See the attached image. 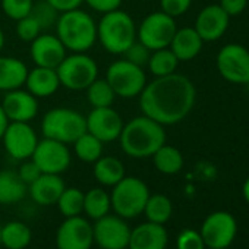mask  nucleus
Listing matches in <instances>:
<instances>
[{
  "instance_id": "obj_3",
  "label": "nucleus",
  "mask_w": 249,
  "mask_h": 249,
  "mask_svg": "<svg viewBox=\"0 0 249 249\" xmlns=\"http://www.w3.org/2000/svg\"><path fill=\"white\" fill-rule=\"evenodd\" d=\"M54 30L57 38L71 53H87L97 43V22L81 8L60 14Z\"/></svg>"
},
{
  "instance_id": "obj_10",
  "label": "nucleus",
  "mask_w": 249,
  "mask_h": 249,
  "mask_svg": "<svg viewBox=\"0 0 249 249\" xmlns=\"http://www.w3.org/2000/svg\"><path fill=\"white\" fill-rule=\"evenodd\" d=\"M218 73L230 84L249 82V50L237 43L223 46L215 57Z\"/></svg>"
},
{
  "instance_id": "obj_13",
  "label": "nucleus",
  "mask_w": 249,
  "mask_h": 249,
  "mask_svg": "<svg viewBox=\"0 0 249 249\" xmlns=\"http://www.w3.org/2000/svg\"><path fill=\"white\" fill-rule=\"evenodd\" d=\"M236 231V218L230 213L215 211L204 220L199 233L210 249H226L234 240Z\"/></svg>"
},
{
  "instance_id": "obj_34",
  "label": "nucleus",
  "mask_w": 249,
  "mask_h": 249,
  "mask_svg": "<svg viewBox=\"0 0 249 249\" xmlns=\"http://www.w3.org/2000/svg\"><path fill=\"white\" fill-rule=\"evenodd\" d=\"M63 217H75L84 213V192L78 188H65L56 202Z\"/></svg>"
},
{
  "instance_id": "obj_26",
  "label": "nucleus",
  "mask_w": 249,
  "mask_h": 249,
  "mask_svg": "<svg viewBox=\"0 0 249 249\" xmlns=\"http://www.w3.org/2000/svg\"><path fill=\"white\" fill-rule=\"evenodd\" d=\"M28 192V186L21 180L17 172L2 170L0 172V204L11 205L22 201Z\"/></svg>"
},
{
  "instance_id": "obj_2",
  "label": "nucleus",
  "mask_w": 249,
  "mask_h": 249,
  "mask_svg": "<svg viewBox=\"0 0 249 249\" xmlns=\"http://www.w3.org/2000/svg\"><path fill=\"white\" fill-rule=\"evenodd\" d=\"M164 126L151 117L141 114L123 124L119 137L123 153L132 159H148L166 144Z\"/></svg>"
},
{
  "instance_id": "obj_37",
  "label": "nucleus",
  "mask_w": 249,
  "mask_h": 249,
  "mask_svg": "<svg viewBox=\"0 0 249 249\" xmlns=\"http://www.w3.org/2000/svg\"><path fill=\"white\" fill-rule=\"evenodd\" d=\"M122 56H123V59H126L128 62H131L137 66L145 68L148 63V59L151 56V50L148 47H145L141 41L135 40L126 50H124V53Z\"/></svg>"
},
{
  "instance_id": "obj_9",
  "label": "nucleus",
  "mask_w": 249,
  "mask_h": 249,
  "mask_svg": "<svg viewBox=\"0 0 249 249\" xmlns=\"http://www.w3.org/2000/svg\"><path fill=\"white\" fill-rule=\"evenodd\" d=\"M176 21L167 14L157 11L147 15L140 25H137V40L141 41L151 52L170 46L176 33Z\"/></svg>"
},
{
  "instance_id": "obj_11",
  "label": "nucleus",
  "mask_w": 249,
  "mask_h": 249,
  "mask_svg": "<svg viewBox=\"0 0 249 249\" xmlns=\"http://www.w3.org/2000/svg\"><path fill=\"white\" fill-rule=\"evenodd\" d=\"M31 160L38 166L41 173L62 175L69 169L72 154L68 144L50 138H43L38 141Z\"/></svg>"
},
{
  "instance_id": "obj_47",
  "label": "nucleus",
  "mask_w": 249,
  "mask_h": 249,
  "mask_svg": "<svg viewBox=\"0 0 249 249\" xmlns=\"http://www.w3.org/2000/svg\"><path fill=\"white\" fill-rule=\"evenodd\" d=\"M5 43H6V37H5V33H3V30L0 28V52L3 50V47H5Z\"/></svg>"
},
{
  "instance_id": "obj_42",
  "label": "nucleus",
  "mask_w": 249,
  "mask_h": 249,
  "mask_svg": "<svg viewBox=\"0 0 249 249\" xmlns=\"http://www.w3.org/2000/svg\"><path fill=\"white\" fill-rule=\"evenodd\" d=\"M84 3L94 12H98L103 15V14L120 9L122 0H84Z\"/></svg>"
},
{
  "instance_id": "obj_7",
  "label": "nucleus",
  "mask_w": 249,
  "mask_h": 249,
  "mask_svg": "<svg viewBox=\"0 0 249 249\" xmlns=\"http://www.w3.org/2000/svg\"><path fill=\"white\" fill-rule=\"evenodd\" d=\"M56 72L60 87L71 91H82L98 78V65L87 53H71L65 56Z\"/></svg>"
},
{
  "instance_id": "obj_27",
  "label": "nucleus",
  "mask_w": 249,
  "mask_h": 249,
  "mask_svg": "<svg viewBox=\"0 0 249 249\" xmlns=\"http://www.w3.org/2000/svg\"><path fill=\"white\" fill-rule=\"evenodd\" d=\"M31 239V229L22 221H9L0 229V243L6 249H25Z\"/></svg>"
},
{
  "instance_id": "obj_39",
  "label": "nucleus",
  "mask_w": 249,
  "mask_h": 249,
  "mask_svg": "<svg viewBox=\"0 0 249 249\" xmlns=\"http://www.w3.org/2000/svg\"><path fill=\"white\" fill-rule=\"evenodd\" d=\"M178 249H205V243L201 237L199 231H195L192 229H185L178 236L176 242Z\"/></svg>"
},
{
  "instance_id": "obj_31",
  "label": "nucleus",
  "mask_w": 249,
  "mask_h": 249,
  "mask_svg": "<svg viewBox=\"0 0 249 249\" xmlns=\"http://www.w3.org/2000/svg\"><path fill=\"white\" fill-rule=\"evenodd\" d=\"M178 65H179V60L175 56V53L169 47H164V49L151 52L147 68L154 75V78H157V76H166V75L175 73L178 69Z\"/></svg>"
},
{
  "instance_id": "obj_24",
  "label": "nucleus",
  "mask_w": 249,
  "mask_h": 249,
  "mask_svg": "<svg viewBox=\"0 0 249 249\" xmlns=\"http://www.w3.org/2000/svg\"><path fill=\"white\" fill-rule=\"evenodd\" d=\"M27 65L12 56H0V91L8 92L22 88L28 75Z\"/></svg>"
},
{
  "instance_id": "obj_18",
  "label": "nucleus",
  "mask_w": 249,
  "mask_h": 249,
  "mask_svg": "<svg viewBox=\"0 0 249 249\" xmlns=\"http://www.w3.org/2000/svg\"><path fill=\"white\" fill-rule=\"evenodd\" d=\"M30 44V56L36 66L56 69L68 54V50L56 34L41 33Z\"/></svg>"
},
{
  "instance_id": "obj_41",
  "label": "nucleus",
  "mask_w": 249,
  "mask_h": 249,
  "mask_svg": "<svg viewBox=\"0 0 249 249\" xmlns=\"http://www.w3.org/2000/svg\"><path fill=\"white\" fill-rule=\"evenodd\" d=\"M18 176L21 178V180L27 185V186H30L40 175H41V170L38 169V166L31 160V159H28V160H24L22 161V164L19 166V169H18Z\"/></svg>"
},
{
  "instance_id": "obj_30",
  "label": "nucleus",
  "mask_w": 249,
  "mask_h": 249,
  "mask_svg": "<svg viewBox=\"0 0 249 249\" xmlns=\"http://www.w3.org/2000/svg\"><path fill=\"white\" fill-rule=\"evenodd\" d=\"M172 213H173V205L169 196L163 194H154V195L150 194L144 208L147 221L164 224L170 220Z\"/></svg>"
},
{
  "instance_id": "obj_48",
  "label": "nucleus",
  "mask_w": 249,
  "mask_h": 249,
  "mask_svg": "<svg viewBox=\"0 0 249 249\" xmlns=\"http://www.w3.org/2000/svg\"><path fill=\"white\" fill-rule=\"evenodd\" d=\"M0 229H2V226H0ZM0 246H2V243H0Z\"/></svg>"
},
{
  "instance_id": "obj_22",
  "label": "nucleus",
  "mask_w": 249,
  "mask_h": 249,
  "mask_svg": "<svg viewBox=\"0 0 249 249\" xmlns=\"http://www.w3.org/2000/svg\"><path fill=\"white\" fill-rule=\"evenodd\" d=\"M24 87H27V89L34 97L47 98L52 97L60 88V81L56 69L36 66L34 69L28 71Z\"/></svg>"
},
{
  "instance_id": "obj_38",
  "label": "nucleus",
  "mask_w": 249,
  "mask_h": 249,
  "mask_svg": "<svg viewBox=\"0 0 249 249\" xmlns=\"http://www.w3.org/2000/svg\"><path fill=\"white\" fill-rule=\"evenodd\" d=\"M43 33V30L40 28L38 22L31 17H25L19 21H17V36L19 37L21 41L25 43H31L33 40H36L40 34Z\"/></svg>"
},
{
  "instance_id": "obj_43",
  "label": "nucleus",
  "mask_w": 249,
  "mask_h": 249,
  "mask_svg": "<svg viewBox=\"0 0 249 249\" xmlns=\"http://www.w3.org/2000/svg\"><path fill=\"white\" fill-rule=\"evenodd\" d=\"M220 8L231 18L240 15L246 6H248V0H220Z\"/></svg>"
},
{
  "instance_id": "obj_28",
  "label": "nucleus",
  "mask_w": 249,
  "mask_h": 249,
  "mask_svg": "<svg viewBox=\"0 0 249 249\" xmlns=\"http://www.w3.org/2000/svg\"><path fill=\"white\" fill-rule=\"evenodd\" d=\"M154 167L163 175H176L183 167V156L182 153L169 144H163L154 154H153Z\"/></svg>"
},
{
  "instance_id": "obj_6",
  "label": "nucleus",
  "mask_w": 249,
  "mask_h": 249,
  "mask_svg": "<svg viewBox=\"0 0 249 249\" xmlns=\"http://www.w3.org/2000/svg\"><path fill=\"white\" fill-rule=\"evenodd\" d=\"M87 131L85 116L68 107H56L49 110L41 120V132L44 138H50L63 144H73Z\"/></svg>"
},
{
  "instance_id": "obj_8",
  "label": "nucleus",
  "mask_w": 249,
  "mask_h": 249,
  "mask_svg": "<svg viewBox=\"0 0 249 249\" xmlns=\"http://www.w3.org/2000/svg\"><path fill=\"white\" fill-rule=\"evenodd\" d=\"M106 81L113 88L116 97L135 98L140 97L147 85V75L144 68L137 66L126 59H120L107 68Z\"/></svg>"
},
{
  "instance_id": "obj_15",
  "label": "nucleus",
  "mask_w": 249,
  "mask_h": 249,
  "mask_svg": "<svg viewBox=\"0 0 249 249\" xmlns=\"http://www.w3.org/2000/svg\"><path fill=\"white\" fill-rule=\"evenodd\" d=\"M87 132L92 134L103 144L114 142L119 140L123 129L122 116L110 107H94L88 116H85Z\"/></svg>"
},
{
  "instance_id": "obj_46",
  "label": "nucleus",
  "mask_w": 249,
  "mask_h": 249,
  "mask_svg": "<svg viewBox=\"0 0 249 249\" xmlns=\"http://www.w3.org/2000/svg\"><path fill=\"white\" fill-rule=\"evenodd\" d=\"M242 192H243V196H245L246 202L249 204V178L245 180V183H243V188H242Z\"/></svg>"
},
{
  "instance_id": "obj_33",
  "label": "nucleus",
  "mask_w": 249,
  "mask_h": 249,
  "mask_svg": "<svg viewBox=\"0 0 249 249\" xmlns=\"http://www.w3.org/2000/svg\"><path fill=\"white\" fill-rule=\"evenodd\" d=\"M87 91V100L89 103V106L94 107H110L114 103L116 94L113 91V88L110 87V84L104 79H95L92 84L88 85Z\"/></svg>"
},
{
  "instance_id": "obj_17",
  "label": "nucleus",
  "mask_w": 249,
  "mask_h": 249,
  "mask_svg": "<svg viewBox=\"0 0 249 249\" xmlns=\"http://www.w3.org/2000/svg\"><path fill=\"white\" fill-rule=\"evenodd\" d=\"M0 107L5 111L9 122H27L36 119L38 113V98L28 89L18 88L5 92Z\"/></svg>"
},
{
  "instance_id": "obj_14",
  "label": "nucleus",
  "mask_w": 249,
  "mask_h": 249,
  "mask_svg": "<svg viewBox=\"0 0 249 249\" xmlns=\"http://www.w3.org/2000/svg\"><path fill=\"white\" fill-rule=\"evenodd\" d=\"M38 141L37 132L27 122H9L2 137L6 153L18 161L31 159Z\"/></svg>"
},
{
  "instance_id": "obj_23",
  "label": "nucleus",
  "mask_w": 249,
  "mask_h": 249,
  "mask_svg": "<svg viewBox=\"0 0 249 249\" xmlns=\"http://www.w3.org/2000/svg\"><path fill=\"white\" fill-rule=\"evenodd\" d=\"M202 38L194 27H185L176 30L169 49L175 53L179 62H189L195 59L202 50Z\"/></svg>"
},
{
  "instance_id": "obj_19",
  "label": "nucleus",
  "mask_w": 249,
  "mask_h": 249,
  "mask_svg": "<svg viewBox=\"0 0 249 249\" xmlns=\"http://www.w3.org/2000/svg\"><path fill=\"white\" fill-rule=\"evenodd\" d=\"M230 17L220 8V5H208L199 11L195 19V31L199 34L202 41H217L224 36L229 28Z\"/></svg>"
},
{
  "instance_id": "obj_40",
  "label": "nucleus",
  "mask_w": 249,
  "mask_h": 249,
  "mask_svg": "<svg viewBox=\"0 0 249 249\" xmlns=\"http://www.w3.org/2000/svg\"><path fill=\"white\" fill-rule=\"evenodd\" d=\"M192 5V0H160V11L172 18L185 15Z\"/></svg>"
},
{
  "instance_id": "obj_1",
  "label": "nucleus",
  "mask_w": 249,
  "mask_h": 249,
  "mask_svg": "<svg viewBox=\"0 0 249 249\" xmlns=\"http://www.w3.org/2000/svg\"><path fill=\"white\" fill-rule=\"evenodd\" d=\"M138 98L142 114L163 126H170L186 119L192 111L196 88L188 76L175 72L147 82Z\"/></svg>"
},
{
  "instance_id": "obj_4",
  "label": "nucleus",
  "mask_w": 249,
  "mask_h": 249,
  "mask_svg": "<svg viewBox=\"0 0 249 249\" xmlns=\"http://www.w3.org/2000/svg\"><path fill=\"white\" fill-rule=\"evenodd\" d=\"M137 40V24L122 9L103 14L97 22V41L110 54H123Z\"/></svg>"
},
{
  "instance_id": "obj_25",
  "label": "nucleus",
  "mask_w": 249,
  "mask_h": 249,
  "mask_svg": "<svg viewBox=\"0 0 249 249\" xmlns=\"http://www.w3.org/2000/svg\"><path fill=\"white\" fill-rule=\"evenodd\" d=\"M94 164L92 173L95 180L101 186L113 188L117 182H120L124 176V166L123 163L113 157V156H101Z\"/></svg>"
},
{
  "instance_id": "obj_35",
  "label": "nucleus",
  "mask_w": 249,
  "mask_h": 249,
  "mask_svg": "<svg viewBox=\"0 0 249 249\" xmlns=\"http://www.w3.org/2000/svg\"><path fill=\"white\" fill-rule=\"evenodd\" d=\"M40 25V28L43 30V33L49 28H53L57 22L59 18V12L47 2V0H40V2H34L33 11L30 14Z\"/></svg>"
},
{
  "instance_id": "obj_12",
  "label": "nucleus",
  "mask_w": 249,
  "mask_h": 249,
  "mask_svg": "<svg viewBox=\"0 0 249 249\" xmlns=\"http://www.w3.org/2000/svg\"><path fill=\"white\" fill-rule=\"evenodd\" d=\"M94 243L101 249H126L131 237V227L117 214H106L92 224Z\"/></svg>"
},
{
  "instance_id": "obj_44",
  "label": "nucleus",
  "mask_w": 249,
  "mask_h": 249,
  "mask_svg": "<svg viewBox=\"0 0 249 249\" xmlns=\"http://www.w3.org/2000/svg\"><path fill=\"white\" fill-rule=\"evenodd\" d=\"M47 2L59 12H69L73 9H79L84 3V0H47Z\"/></svg>"
},
{
  "instance_id": "obj_5",
  "label": "nucleus",
  "mask_w": 249,
  "mask_h": 249,
  "mask_svg": "<svg viewBox=\"0 0 249 249\" xmlns=\"http://www.w3.org/2000/svg\"><path fill=\"white\" fill-rule=\"evenodd\" d=\"M148 196L150 189L144 180L135 176H124L111 189V208L124 220L135 218L144 213Z\"/></svg>"
},
{
  "instance_id": "obj_16",
  "label": "nucleus",
  "mask_w": 249,
  "mask_h": 249,
  "mask_svg": "<svg viewBox=\"0 0 249 249\" xmlns=\"http://www.w3.org/2000/svg\"><path fill=\"white\" fill-rule=\"evenodd\" d=\"M92 224L82 215L66 217L56 231L57 249H91Z\"/></svg>"
},
{
  "instance_id": "obj_32",
  "label": "nucleus",
  "mask_w": 249,
  "mask_h": 249,
  "mask_svg": "<svg viewBox=\"0 0 249 249\" xmlns=\"http://www.w3.org/2000/svg\"><path fill=\"white\" fill-rule=\"evenodd\" d=\"M73 153L84 163H95L103 156V142L89 132H84L73 141Z\"/></svg>"
},
{
  "instance_id": "obj_36",
  "label": "nucleus",
  "mask_w": 249,
  "mask_h": 249,
  "mask_svg": "<svg viewBox=\"0 0 249 249\" xmlns=\"http://www.w3.org/2000/svg\"><path fill=\"white\" fill-rule=\"evenodd\" d=\"M0 6L9 19L17 22L31 14L34 0H2Z\"/></svg>"
},
{
  "instance_id": "obj_29",
  "label": "nucleus",
  "mask_w": 249,
  "mask_h": 249,
  "mask_svg": "<svg viewBox=\"0 0 249 249\" xmlns=\"http://www.w3.org/2000/svg\"><path fill=\"white\" fill-rule=\"evenodd\" d=\"M111 210L110 194L103 188H92L84 194V213L94 221L108 214Z\"/></svg>"
},
{
  "instance_id": "obj_45",
  "label": "nucleus",
  "mask_w": 249,
  "mask_h": 249,
  "mask_svg": "<svg viewBox=\"0 0 249 249\" xmlns=\"http://www.w3.org/2000/svg\"><path fill=\"white\" fill-rule=\"evenodd\" d=\"M8 123H9V120H8V117H6L5 111L2 110V107H0V141H2V137H3V134H5V131H6Z\"/></svg>"
},
{
  "instance_id": "obj_20",
  "label": "nucleus",
  "mask_w": 249,
  "mask_h": 249,
  "mask_svg": "<svg viewBox=\"0 0 249 249\" xmlns=\"http://www.w3.org/2000/svg\"><path fill=\"white\" fill-rule=\"evenodd\" d=\"M167 242L169 236L163 224L145 221L131 229L128 249H166Z\"/></svg>"
},
{
  "instance_id": "obj_21",
  "label": "nucleus",
  "mask_w": 249,
  "mask_h": 249,
  "mask_svg": "<svg viewBox=\"0 0 249 249\" xmlns=\"http://www.w3.org/2000/svg\"><path fill=\"white\" fill-rule=\"evenodd\" d=\"M65 182L60 175L41 173L30 186L28 192L31 199L43 207H49L57 202L59 196L65 191Z\"/></svg>"
}]
</instances>
